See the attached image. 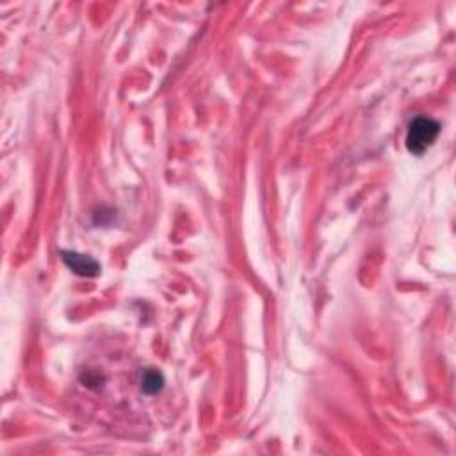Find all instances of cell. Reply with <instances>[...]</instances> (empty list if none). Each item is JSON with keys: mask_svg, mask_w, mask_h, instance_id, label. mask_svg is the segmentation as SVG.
I'll return each mask as SVG.
<instances>
[{"mask_svg": "<svg viewBox=\"0 0 456 456\" xmlns=\"http://www.w3.org/2000/svg\"><path fill=\"white\" fill-rule=\"evenodd\" d=\"M162 388H165V377H162V372L160 371H157V369H146V371L141 374V390H143L146 396H155Z\"/></svg>", "mask_w": 456, "mask_h": 456, "instance_id": "obj_3", "label": "cell"}, {"mask_svg": "<svg viewBox=\"0 0 456 456\" xmlns=\"http://www.w3.org/2000/svg\"><path fill=\"white\" fill-rule=\"evenodd\" d=\"M61 255H63V262L66 264V268L72 269L75 275L86 276V278L100 275V264L93 257L77 252H61Z\"/></svg>", "mask_w": 456, "mask_h": 456, "instance_id": "obj_2", "label": "cell"}, {"mask_svg": "<svg viewBox=\"0 0 456 456\" xmlns=\"http://www.w3.org/2000/svg\"><path fill=\"white\" fill-rule=\"evenodd\" d=\"M82 380H84V383L88 385V387H91V388L102 387V383H104V377H100L98 372H93V371L86 372Z\"/></svg>", "mask_w": 456, "mask_h": 456, "instance_id": "obj_4", "label": "cell"}, {"mask_svg": "<svg viewBox=\"0 0 456 456\" xmlns=\"http://www.w3.org/2000/svg\"><path fill=\"white\" fill-rule=\"evenodd\" d=\"M441 134V125L433 118L417 116L410 121L409 132H406V149L416 155H423L426 150L435 143Z\"/></svg>", "mask_w": 456, "mask_h": 456, "instance_id": "obj_1", "label": "cell"}]
</instances>
